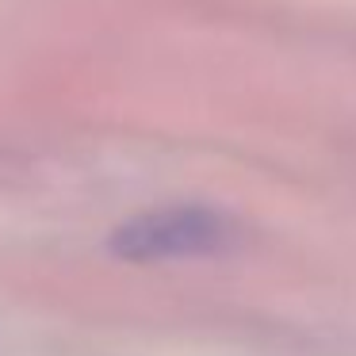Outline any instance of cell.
Wrapping results in <instances>:
<instances>
[{"instance_id": "obj_1", "label": "cell", "mask_w": 356, "mask_h": 356, "mask_svg": "<svg viewBox=\"0 0 356 356\" xmlns=\"http://www.w3.org/2000/svg\"><path fill=\"white\" fill-rule=\"evenodd\" d=\"M111 253L127 261L215 257L234 245V222L211 207H161L134 215L111 234Z\"/></svg>"}]
</instances>
